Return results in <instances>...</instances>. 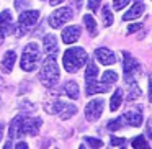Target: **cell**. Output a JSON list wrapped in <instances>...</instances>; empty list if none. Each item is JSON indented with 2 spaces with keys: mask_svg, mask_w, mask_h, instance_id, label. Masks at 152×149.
<instances>
[{
  "mask_svg": "<svg viewBox=\"0 0 152 149\" xmlns=\"http://www.w3.org/2000/svg\"><path fill=\"white\" fill-rule=\"evenodd\" d=\"M41 125H43L41 118L18 115L12 120L8 136H10V139H17V138H21V136H36L39 133Z\"/></svg>",
  "mask_w": 152,
  "mask_h": 149,
  "instance_id": "6da1fadb",
  "label": "cell"
},
{
  "mask_svg": "<svg viewBox=\"0 0 152 149\" xmlns=\"http://www.w3.org/2000/svg\"><path fill=\"white\" fill-rule=\"evenodd\" d=\"M62 64H64V69H66L67 72H75V70H79L82 66L87 64L85 49H83V48H69V49L64 53Z\"/></svg>",
  "mask_w": 152,
  "mask_h": 149,
  "instance_id": "7a4b0ae2",
  "label": "cell"
},
{
  "mask_svg": "<svg viewBox=\"0 0 152 149\" xmlns=\"http://www.w3.org/2000/svg\"><path fill=\"white\" fill-rule=\"evenodd\" d=\"M59 80V66H57L54 56H49L46 61H43V66L39 70V82L44 87L51 89L54 87Z\"/></svg>",
  "mask_w": 152,
  "mask_h": 149,
  "instance_id": "3957f363",
  "label": "cell"
},
{
  "mask_svg": "<svg viewBox=\"0 0 152 149\" xmlns=\"http://www.w3.org/2000/svg\"><path fill=\"white\" fill-rule=\"evenodd\" d=\"M41 62V51L39 46L36 43H30L25 46L23 54H21V61H20V66L23 70L26 72H33V70L38 69Z\"/></svg>",
  "mask_w": 152,
  "mask_h": 149,
  "instance_id": "277c9868",
  "label": "cell"
},
{
  "mask_svg": "<svg viewBox=\"0 0 152 149\" xmlns=\"http://www.w3.org/2000/svg\"><path fill=\"white\" fill-rule=\"evenodd\" d=\"M46 110L51 115H59L61 120H70L77 113V106L72 103H67L64 100H53V103H48Z\"/></svg>",
  "mask_w": 152,
  "mask_h": 149,
  "instance_id": "5b68a950",
  "label": "cell"
},
{
  "mask_svg": "<svg viewBox=\"0 0 152 149\" xmlns=\"http://www.w3.org/2000/svg\"><path fill=\"white\" fill-rule=\"evenodd\" d=\"M39 20V12L38 10H26L21 12L20 18H18V28H15L17 31V36H23V33L31 28L33 25H36V21Z\"/></svg>",
  "mask_w": 152,
  "mask_h": 149,
  "instance_id": "8992f818",
  "label": "cell"
},
{
  "mask_svg": "<svg viewBox=\"0 0 152 149\" xmlns=\"http://www.w3.org/2000/svg\"><path fill=\"white\" fill-rule=\"evenodd\" d=\"M72 17H74L72 8H69V7H61V8H57V10H54L53 13H51V17H49V25H51V28L57 30V28H61L62 25H66L67 21L72 20Z\"/></svg>",
  "mask_w": 152,
  "mask_h": 149,
  "instance_id": "52a82bcc",
  "label": "cell"
},
{
  "mask_svg": "<svg viewBox=\"0 0 152 149\" xmlns=\"http://www.w3.org/2000/svg\"><path fill=\"white\" fill-rule=\"evenodd\" d=\"M103 106H105V102L102 98H95L88 102L85 106V118L88 121H96L103 113Z\"/></svg>",
  "mask_w": 152,
  "mask_h": 149,
  "instance_id": "ba28073f",
  "label": "cell"
},
{
  "mask_svg": "<svg viewBox=\"0 0 152 149\" xmlns=\"http://www.w3.org/2000/svg\"><path fill=\"white\" fill-rule=\"evenodd\" d=\"M123 57H124V61H123V67H124V74L126 76H134V74L141 72V64H139V61H136L134 57L131 56L129 53H123Z\"/></svg>",
  "mask_w": 152,
  "mask_h": 149,
  "instance_id": "9c48e42d",
  "label": "cell"
},
{
  "mask_svg": "<svg viewBox=\"0 0 152 149\" xmlns=\"http://www.w3.org/2000/svg\"><path fill=\"white\" fill-rule=\"evenodd\" d=\"M95 57L96 61L103 64V66H113L116 62V56L113 54V51H110L108 48H98L95 51Z\"/></svg>",
  "mask_w": 152,
  "mask_h": 149,
  "instance_id": "30bf717a",
  "label": "cell"
},
{
  "mask_svg": "<svg viewBox=\"0 0 152 149\" xmlns=\"http://www.w3.org/2000/svg\"><path fill=\"white\" fill-rule=\"evenodd\" d=\"M111 90V87H110V84H98L95 82V80H87V95H95V93H106Z\"/></svg>",
  "mask_w": 152,
  "mask_h": 149,
  "instance_id": "8fae6325",
  "label": "cell"
},
{
  "mask_svg": "<svg viewBox=\"0 0 152 149\" xmlns=\"http://www.w3.org/2000/svg\"><path fill=\"white\" fill-rule=\"evenodd\" d=\"M79 38H80V28L75 26V25L67 26L66 30L62 31V41L66 44H74Z\"/></svg>",
  "mask_w": 152,
  "mask_h": 149,
  "instance_id": "7c38bea8",
  "label": "cell"
},
{
  "mask_svg": "<svg viewBox=\"0 0 152 149\" xmlns=\"http://www.w3.org/2000/svg\"><path fill=\"white\" fill-rule=\"evenodd\" d=\"M126 85H128V98L136 100L141 97V89H139L137 82L134 80V76H126Z\"/></svg>",
  "mask_w": 152,
  "mask_h": 149,
  "instance_id": "4fadbf2b",
  "label": "cell"
},
{
  "mask_svg": "<svg viewBox=\"0 0 152 149\" xmlns=\"http://www.w3.org/2000/svg\"><path fill=\"white\" fill-rule=\"evenodd\" d=\"M144 8L145 7H144V4H142V2H136V4L132 5V7L129 8L124 15H123V20H124V21L136 20V18H139L142 13H144Z\"/></svg>",
  "mask_w": 152,
  "mask_h": 149,
  "instance_id": "5bb4252c",
  "label": "cell"
},
{
  "mask_svg": "<svg viewBox=\"0 0 152 149\" xmlns=\"http://www.w3.org/2000/svg\"><path fill=\"white\" fill-rule=\"evenodd\" d=\"M15 61H17V53L15 51H7L4 54V59H2V69L5 72H12L13 70V66H15Z\"/></svg>",
  "mask_w": 152,
  "mask_h": 149,
  "instance_id": "9a60e30c",
  "label": "cell"
},
{
  "mask_svg": "<svg viewBox=\"0 0 152 149\" xmlns=\"http://www.w3.org/2000/svg\"><path fill=\"white\" fill-rule=\"evenodd\" d=\"M123 120L131 126H141L142 125V115L139 112H136V110H128L124 113V116H123Z\"/></svg>",
  "mask_w": 152,
  "mask_h": 149,
  "instance_id": "2e32d148",
  "label": "cell"
},
{
  "mask_svg": "<svg viewBox=\"0 0 152 149\" xmlns=\"http://www.w3.org/2000/svg\"><path fill=\"white\" fill-rule=\"evenodd\" d=\"M0 30L4 31V33L13 30V20H12V13L8 10L0 13Z\"/></svg>",
  "mask_w": 152,
  "mask_h": 149,
  "instance_id": "e0dca14e",
  "label": "cell"
},
{
  "mask_svg": "<svg viewBox=\"0 0 152 149\" xmlns=\"http://www.w3.org/2000/svg\"><path fill=\"white\" fill-rule=\"evenodd\" d=\"M43 46H44V51L48 54H54L57 51V38L54 34H46L44 36V41H43Z\"/></svg>",
  "mask_w": 152,
  "mask_h": 149,
  "instance_id": "ac0fdd59",
  "label": "cell"
},
{
  "mask_svg": "<svg viewBox=\"0 0 152 149\" xmlns=\"http://www.w3.org/2000/svg\"><path fill=\"white\" fill-rule=\"evenodd\" d=\"M64 93H66L67 97H69V98H72V100H77L79 98V85H77L75 82H74V80H69V82H66L64 84Z\"/></svg>",
  "mask_w": 152,
  "mask_h": 149,
  "instance_id": "d6986e66",
  "label": "cell"
},
{
  "mask_svg": "<svg viewBox=\"0 0 152 149\" xmlns=\"http://www.w3.org/2000/svg\"><path fill=\"white\" fill-rule=\"evenodd\" d=\"M121 103H123V90L118 89L113 93L111 100H110V110H111V112H116V110L121 106Z\"/></svg>",
  "mask_w": 152,
  "mask_h": 149,
  "instance_id": "ffe728a7",
  "label": "cell"
},
{
  "mask_svg": "<svg viewBox=\"0 0 152 149\" xmlns=\"http://www.w3.org/2000/svg\"><path fill=\"white\" fill-rule=\"evenodd\" d=\"M83 23H85L88 33L92 34V36H96V21H95V18H93L92 15H85V17H83Z\"/></svg>",
  "mask_w": 152,
  "mask_h": 149,
  "instance_id": "44dd1931",
  "label": "cell"
},
{
  "mask_svg": "<svg viewBox=\"0 0 152 149\" xmlns=\"http://www.w3.org/2000/svg\"><path fill=\"white\" fill-rule=\"evenodd\" d=\"M96 74H98V67L93 61L87 62V70H85V80H95Z\"/></svg>",
  "mask_w": 152,
  "mask_h": 149,
  "instance_id": "7402d4cb",
  "label": "cell"
},
{
  "mask_svg": "<svg viewBox=\"0 0 152 149\" xmlns=\"http://www.w3.org/2000/svg\"><path fill=\"white\" fill-rule=\"evenodd\" d=\"M132 149H149V144L147 141H145L144 136H137V138L132 139Z\"/></svg>",
  "mask_w": 152,
  "mask_h": 149,
  "instance_id": "603a6c76",
  "label": "cell"
},
{
  "mask_svg": "<svg viewBox=\"0 0 152 149\" xmlns=\"http://www.w3.org/2000/svg\"><path fill=\"white\" fill-rule=\"evenodd\" d=\"M102 17H103L105 26H111L113 25V13H111V10H110L108 5H105V8H103V12H102Z\"/></svg>",
  "mask_w": 152,
  "mask_h": 149,
  "instance_id": "cb8c5ba5",
  "label": "cell"
},
{
  "mask_svg": "<svg viewBox=\"0 0 152 149\" xmlns=\"http://www.w3.org/2000/svg\"><path fill=\"white\" fill-rule=\"evenodd\" d=\"M118 80V74L115 70H105V74L102 76V82L105 84H115Z\"/></svg>",
  "mask_w": 152,
  "mask_h": 149,
  "instance_id": "d4e9b609",
  "label": "cell"
},
{
  "mask_svg": "<svg viewBox=\"0 0 152 149\" xmlns=\"http://www.w3.org/2000/svg\"><path fill=\"white\" fill-rule=\"evenodd\" d=\"M83 139H85V142L90 146V149L103 148V141H100V139H96V138H90V136H87V138H83Z\"/></svg>",
  "mask_w": 152,
  "mask_h": 149,
  "instance_id": "484cf974",
  "label": "cell"
},
{
  "mask_svg": "<svg viewBox=\"0 0 152 149\" xmlns=\"http://www.w3.org/2000/svg\"><path fill=\"white\" fill-rule=\"evenodd\" d=\"M121 123H123V118L110 120V121H108V129H110V131H116V129L121 128Z\"/></svg>",
  "mask_w": 152,
  "mask_h": 149,
  "instance_id": "4316f807",
  "label": "cell"
},
{
  "mask_svg": "<svg viewBox=\"0 0 152 149\" xmlns=\"http://www.w3.org/2000/svg\"><path fill=\"white\" fill-rule=\"evenodd\" d=\"M129 2H131V0H113V8H115L116 12L123 10V8H124Z\"/></svg>",
  "mask_w": 152,
  "mask_h": 149,
  "instance_id": "83f0119b",
  "label": "cell"
},
{
  "mask_svg": "<svg viewBox=\"0 0 152 149\" xmlns=\"http://www.w3.org/2000/svg\"><path fill=\"white\" fill-rule=\"evenodd\" d=\"M26 7H30V2L28 0H15V8L17 10H23Z\"/></svg>",
  "mask_w": 152,
  "mask_h": 149,
  "instance_id": "f1b7e54d",
  "label": "cell"
},
{
  "mask_svg": "<svg viewBox=\"0 0 152 149\" xmlns=\"http://www.w3.org/2000/svg\"><path fill=\"white\" fill-rule=\"evenodd\" d=\"M100 4H102V0H88V8L92 12H96L100 8Z\"/></svg>",
  "mask_w": 152,
  "mask_h": 149,
  "instance_id": "f546056e",
  "label": "cell"
},
{
  "mask_svg": "<svg viewBox=\"0 0 152 149\" xmlns=\"http://www.w3.org/2000/svg\"><path fill=\"white\" fill-rule=\"evenodd\" d=\"M142 28V23H134V25H129L128 26V33H136Z\"/></svg>",
  "mask_w": 152,
  "mask_h": 149,
  "instance_id": "4dcf8cb0",
  "label": "cell"
},
{
  "mask_svg": "<svg viewBox=\"0 0 152 149\" xmlns=\"http://www.w3.org/2000/svg\"><path fill=\"white\" fill-rule=\"evenodd\" d=\"M124 142H126L124 138H116V136H115V138H111V144L113 146H123Z\"/></svg>",
  "mask_w": 152,
  "mask_h": 149,
  "instance_id": "1f68e13d",
  "label": "cell"
},
{
  "mask_svg": "<svg viewBox=\"0 0 152 149\" xmlns=\"http://www.w3.org/2000/svg\"><path fill=\"white\" fill-rule=\"evenodd\" d=\"M149 102H152V74L149 76Z\"/></svg>",
  "mask_w": 152,
  "mask_h": 149,
  "instance_id": "d6a6232c",
  "label": "cell"
},
{
  "mask_svg": "<svg viewBox=\"0 0 152 149\" xmlns=\"http://www.w3.org/2000/svg\"><path fill=\"white\" fill-rule=\"evenodd\" d=\"M15 149H30V148H28V144H26V142H23V141H21V142H17Z\"/></svg>",
  "mask_w": 152,
  "mask_h": 149,
  "instance_id": "836d02e7",
  "label": "cell"
},
{
  "mask_svg": "<svg viewBox=\"0 0 152 149\" xmlns=\"http://www.w3.org/2000/svg\"><path fill=\"white\" fill-rule=\"evenodd\" d=\"M61 2H64V0H49V5L51 7H56V5H59Z\"/></svg>",
  "mask_w": 152,
  "mask_h": 149,
  "instance_id": "e575fe53",
  "label": "cell"
},
{
  "mask_svg": "<svg viewBox=\"0 0 152 149\" xmlns=\"http://www.w3.org/2000/svg\"><path fill=\"white\" fill-rule=\"evenodd\" d=\"M4 40H5V33H4L2 30H0V44L4 43Z\"/></svg>",
  "mask_w": 152,
  "mask_h": 149,
  "instance_id": "d590c367",
  "label": "cell"
},
{
  "mask_svg": "<svg viewBox=\"0 0 152 149\" xmlns=\"http://www.w3.org/2000/svg\"><path fill=\"white\" fill-rule=\"evenodd\" d=\"M4 149H12V141H7V142H5Z\"/></svg>",
  "mask_w": 152,
  "mask_h": 149,
  "instance_id": "8d00e7d4",
  "label": "cell"
},
{
  "mask_svg": "<svg viewBox=\"0 0 152 149\" xmlns=\"http://www.w3.org/2000/svg\"><path fill=\"white\" fill-rule=\"evenodd\" d=\"M74 4H75V5H77V7H79V8H80V7H82V0H74Z\"/></svg>",
  "mask_w": 152,
  "mask_h": 149,
  "instance_id": "74e56055",
  "label": "cell"
},
{
  "mask_svg": "<svg viewBox=\"0 0 152 149\" xmlns=\"http://www.w3.org/2000/svg\"><path fill=\"white\" fill-rule=\"evenodd\" d=\"M2 134H4V125H0V139H2Z\"/></svg>",
  "mask_w": 152,
  "mask_h": 149,
  "instance_id": "f35d334b",
  "label": "cell"
},
{
  "mask_svg": "<svg viewBox=\"0 0 152 149\" xmlns=\"http://www.w3.org/2000/svg\"><path fill=\"white\" fill-rule=\"evenodd\" d=\"M0 84H4V80H2V77H0Z\"/></svg>",
  "mask_w": 152,
  "mask_h": 149,
  "instance_id": "ab89813d",
  "label": "cell"
},
{
  "mask_svg": "<svg viewBox=\"0 0 152 149\" xmlns=\"http://www.w3.org/2000/svg\"><path fill=\"white\" fill-rule=\"evenodd\" d=\"M137 2H139V0H137Z\"/></svg>",
  "mask_w": 152,
  "mask_h": 149,
  "instance_id": "60d3db41",
  "label": "cell"
},
{
  "mask_svg": "<svg viewBox=\"0 0 152 149\" xmlns=\"http://www.w3.org/2000/svg\"><path fill=\"white\" fill-rule=\"evenodd\" d=\"M123 149H124V148H123Z\"/></svg>",
  "mask_w": 152,
  "mask_h": 149,
  "instance_id": "b9f144b4",
  "label": "cell"
},
{
  "mask_svg": "<svg viewBox=\"0 0 152 149\" xmlns=\"http://www.w3.org/2000/svg\"><path fill=\"white\" fill-rule=\"evenodd\" d=\"M56 149H57V148H56Z\"/></svg>",
  "mask_w": 152,
  "mask_h": 149,
  "instance_id": "7bdbcfd3",
  "label": "cell"
}]
</instances>
